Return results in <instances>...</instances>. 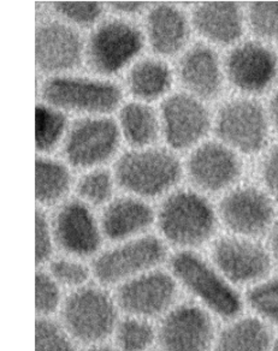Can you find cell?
Masks as SVG:
<instances>
[{
    "mask_svg": "<svg viewBox=\"0 0 278 351\" xmlns=\"http://www.w3.org/2000/svg\"><path fill=\"white\" fill-rule=\"evenodd\" d=\"M36 200L40 205L54 206L63 200L71 186V175L62 162L46 158L36 159Z\"/></svg>",
    "mask_w": 278,
    "mask_h": 351,
    "instance_id": "26",
    "label": "cell"
},
{
    "mask_svg": "<svg viewBox=\"0 0 278 351\" xmlns=\"http://www.w3.org/2000/svg\"><path fill=\"white\" fill-rule=\"evenodd\" d=\"M220 326L199 304L180 301L157 322V350L213 351Z\"/></svg>",
    "mask_w": 278,
    "mask_h": 351,
    "instance_id": "6",
    "label": "cell"
},
{
    "mask_svg": "<svg viewBox=\"0 0 278 351\" xmlns=\"http://www.w3.org/2000/svg\"><path fill=\"white\" fill-rule=\"evenodd\" d=\"M142 49L143 38L135 25L126 21H106L88 40V64L95 73L113 75L130 63Z\"/></svg>",
    "mask_w": 278,
    "mask_h": 351,
    "instance_id": "10",
    "label": "cell"
},
{
    "mask_svg": "<svg viewBox=\"0 0 278 351\" xmlns=\"http://www.w3.org/2000/svg\"><path fill=\"white\" fill-rule=\"evenodd\" d=\"M241 161L230 148L218 142H205L187 160L192 183L202 191L218 193L229 188L241 175Z\"/></svg>",
    "mask_w": 278,
    "mask_h": 351,
    "instance_id": "16",
    "label": "cell"
},
{
    "mask_svg": "<svg viewBox=\"0 0 278 351\" xmlns=\"http://www.w3.org/2000/svg\"><path fill=\"white\" fill-rule=\"evenodd\" d=\"M111 341L119 351H153L157 346V322L122 315Z\"/></svg>",
    "mask_w": 278,
    "mask_h": 351,
    "instance_id": "28",
    "label": "cell"
},
{
    "mask_svg": "<svg viewBox=\"0 0 278 351\" xmlns=\"http://www.w3.org/2000/svg\"><path fill=\"white\" fill-rule=\"evenodd\" d=\"M99 220L104 239L119 243L147 234L156 223L157 213L146 201L126 196L108 202Z\"/></svg>",
    "mask_w": 278,
    "mask_h": 351,
    "instance_id": "19",
    "label": "cell"
},
{
    "mask_svg": "<svg viewBox=\"0 0 278 351\" xmlns=\"http://www.w3.org/2000/svg\"><path fill=\"white\" fill-rule=\"evenodd\" d=\"M210 260L242 293L273 274L275 263L268 248L257 239L234 234H227L212 242Z\"/></svg>",
    "mask_w": 278,
    "mask_h": 351,
    "instance_id": "7",
    "label": "cell"
},
{
    "mask_svg": "<svg viewBox=\"0 0 278 351\" xmlns=\"http://www.w3.org/2000/svg\"><path fill=\"white\" fill-rule=\"evenodd\" d=\"M181 82L196 98L213 99L222 89L220 60L213 49L205 45H194L178 64Z\"/></svg>",
    "mask_w": 278,
    "mask_h": 351,
    "instance_id": "20",
    "label": "cell"
},
{
    "mask_svg": "<svg viewBox=\"0 0 278 351\" xmlns=\"http://www.w3.org/2000/svg\"><path fill=\"white\" fill-rule=\"evenodd\" d=\"M145 5L146 4L142 1H113V3H110L113 10L117 11L119 14H128V15L140 12L143 10Z\"/></svg>",
    "mask_w": 278,
    "mask_h": 351,
    "instance_id": "38",
    "label": "cell"
},
{
    "mask_svg": "<svg viewBox=\"0 0 278 351\" xmlns=\"http://www.w3.org/2000/svg\"><path fill=\"white\" fill-rule=\"evenodd\" d=\"M35 112L36 149L39 152L52 151L63 136L67 117L58 110L45 105H39Z\"/></svg>",
    "mask_w": 278,
    "mask_h": 351,
    "instance_id": "32",
    "label": "cell"
},
{
    "mask_svg": "<svg viewBox=\"0 0 278 351\" xmlns=\"http://www.w3.org/2000/svg\"><path fill=\"white\" fill-rule=\"evenodd\" d=\"M276 332L244 312L222 322L213 351H271Z\"/></svg>",
    "mask_w": 278,
    "mask_h": 351,
    "instance_id": "23",
    "label": "cell"
},
{
    "mask_svg": "<svg viewBox=\"0 0 278 351\" xmlns=\"http://www.w3.org/2000/svg\"><path fill=\"white\" fill-rule=\"evenodd\" d=\"M58 317H36L35 351H80Z\"/></svg>",
    "mask_w": 278,
    "mask_h": 351,
    "instance_id": "29",
    "label": "cell"
},
{
    "mask_svg": "<svg viewBox=\"0 0 278 351\" xmlns=\"http://www.w3.org/2000/svg\"><path fill=\"white\" fill-rule=\"evenodd\" d=\"M119 124L128 143L139 148L156 141L159 132L156 111L146 104L124 105L119 112Z\"/></svg>",
    "mask_w": 278,
    "mask_h": 351,
    "instance_id": "25",
    "label": "cell"
},
{
    "mask_svg": "<svg viewBox=\"0 0 278 351\" xmlns=\"http://www.w3.org/2000/svg\"><path fill=\"white\" fill-rule=\"evenodd\" d=\"M192 22L201 36L215 44H234L244 33L242 12L234 1L201 3L193 10Z\"/></svg>",
    "mask_w": 278,
    "mask_h": 351,
    "instance_id": "21",
    "label": "cell"
},
{
    "mask_svg": "<svg viewBox=\"0 0 278 351\" xmlns=\"http://www.w3.org/2000/svg\"><path fill=\"white\" fill-rule=\"evenodd\" d=\"M64 289L47 269H39L35 276V312L36 317H56L63 306Z\"/></svg>",
    "mask_w": 278,
    "mask_h": 351,
    "instance_id": "31",
    "label": "cell"
},
{
    "mask_svg": "<svg viewBox=\"0 0 278 351\" xmlns=\"http://www.w3.org/2000/svg\"><path fill=\"white\" fill-rule=\"evenodd\" d=\"M270 116H271L275 127L278 129V90L270 101Z\"/></svg>",
    "mask_w": 278,
    "mask_h": 351,
    "instance_id": "40",
    "label": "cell"
},
{
    "mask_svg": "<svg viewBox=\"0 0 278 351\" xmlns=\"http://www.w3.org/2000/svg\"><path fill=\"white\" fill-rule=\"evenodd\" d=\"M54 10L75 25H91L103 15V5L98 1H56Z\"/></svg>",
    "mask_w": 278,
    "mask_h": 351,
    "instance_id": "35",
    "label": "cell"
},
{
    "mask_svg": "<svg viewBox=\"0 0 278 351\" xmlns=\"http://www.w3.org/2000/svg\"><path fill=\"white\" fill-rule=\"evenodd\" d=\"M181 176L182 167L177 156L161 148L128 152L115 166L118 186L139 199L165 194L178 183Z\"/></svg>",
    "mask_w": 278,
    "mask_h": 351,
    "instance_id": "5",
    "label": "cell"
},
{
    "mask_svg": "<svg viewBox=\"0 0 278 351\" xmlns=\"http://www.w3.org/2000/svg\"><path fill=\"white\" fill-rule=\"evenodd\" d=\"M121 317L110 289L91 283L67 293L58 320L73 341L84 348L113 339Z\"/></svg>",
    "mask_w": 278,
    "mask_h": 351,
    "instance_id": "3",
    "label": "cell"
},
{
    "mask_svg": "<svg viewBox=\"0 0 278 351\" xmlns=\"http://www.w3.org/2000/svg\"><path fill=\"white\" fill-rule=\"evenodd\" d=\"M119 140V128L113 119L83 118L70 128L64 156L78 169L102 165L117 152Z\"/></svg>",
    "mask_w": 278,
    "mask_h": 351,
    "instance_id": "13",
    "label": "cell"
},
{
    "mask_svg": "<svg viewBox=\"0 0 278 351\" xmlns=\"http://www.w3.org/2000/svg\"><path fill=\"white\" fill-rule=\"evenodd\" d=\"M167 258L166 243L154 234L116 243L93 258V278L105 288L116 289L141 274L159 269Z\"/></svg>",
    "mask_w": 278,
    "mask_h": 351,
    "instance_id": "4",
    "label": "cell"
},
{
    "mask_svg": "<svg viewBox=\"0 0 278 351\" xmlns=\"http://www.w3.org/2000/svg\"><path fill=\"white\" fill-rule=\"evenodd\" d=\"M54 242L64 254L78 258L97 256L103 245L100 220L82 200L67 201L51 220Z\"/></svg>",
    "mask_w": 278,
    "mask_h": 351,
    "instance_id": "12",
    "label": "cell"
},
{
    "mask_svg": "<svg viewBox=\"0 0 278 351\" xmlns=\"http://www.w3.org/2000/svg\"><path fill=\"white\" fill-rule=\"evenodd\" d=\"M248 17L254 34L264 39L278 38V1H254Z\"/></svg>",
    "mask_w": 278,
    "mask_h": 351,
    "instance_id": "34",
    "label": "cell"
},
{
    "mask_svg": "<svg viewBox=\"0 0 278 351\" xmlns=\"http://www.w3.org/2000/svg\"><path fill=\"white\" fill-rule=\"evenodd\" d=\"M153 351H158V350H153Z\"/></svg>",
    "mask_w": 278,
    "mask_h": 351,
    "instance_id": "43",
    "label": "cell"
},
{
    "mask_svg": "<svg viewBox=\"0 0 278 351\" xmlns=\"http://www.w3.org/2000/svg\"><path fill=\"white\" fill-rule=\"evenodd\" d=\"M80 351H119L113 343H103L97 346H84Z\"/></svg>",
    "mask_w": 278,
    "mask_h": 351,
    "instance_id": "41",
    "label": "cell"
},
{
    "mask_svg": "<svg viewBox=\"0 0 278 351\" xmlns=\"http://www.w3.org/2000/svg\"><path fill=\"white\" fill-rule=\"evenodd\" d=\"M218 218L230 234L257 239L270 232L276 220L270 196L254 186L231 191L218 206Z\"/></svg>",
    "mask_w": 278,
    "mask_h": 351,
    "instance_id": "11",
    "label": "cell"
},
{
    "mask_svg": "<svg viewBox=\"0 0 278 351\" xmlns=\"http://www.w3.org/2000/svg\"><path fill=\"white\" fill-rule=\"evenodd\" d=\"M169 267L181 291L220 324L244 313V293L230 283L211 260L193 250H180L169 258Z\"/></svg>",
    "mask_w": 278,
    "mask_h": 351,
    "instance_id": "1",
    "label": "cell"
},
{
    "mask_svg": "<svg viewBox=\"0 0 278 351\" xmlns=\"http://www.w3.org/2000/svg\"><path fill=\"white\" fill-rule=\"evenodd\" d=\"M41 97L52 108L99 114L118 108L122 90L108 81L59 76L43 84Z\"/></svg>",
    "mask_w": 278,
    "mask_h": 351,
    "instance_id": "9",
    "label": "cell"
},
{
    "mask_svg": "<svg viewBox=\"0 0 278 351\" xmlns=\"http://www.w3.org/2000/svg\"><path fill=\"white\" fill-rule=\"evenodd\" d=\"M218 223V212L210 201L193 191H174L157 212L161 239L177 252L204 247L215 237Z\"/></svg>",
    "mask_w": 278,
    "mask_h": 351,
    "instance_id": "2",
    "label": "cell"
},
{
    "mask_svg": "<svg viewBox=\"0 0 278 351\" xmlns=\"http://www.w3.org/2000/svg\"><path fill=\"white\" fill-rule=\"evenodd\" d=\"M271 351H278V331L276 332V336H275V341H273Z\"/></svg>",
    "mask_w": 278,
    "mask_h": 351,
    "instance_id": "42",
    "label": "cell"
},
{
    "mask_svg": "<svg viewBox=\"0 0 278 351\" xmlns=\"http://www.w3.org/2000/svg\"><path fill=\"white\" fill-rule=\"evenodd\" d=\"M76 189L84 204L106 206L113 201V177L106 170L91 171L80 178Z\"/></svg>",
    "mask_w": 278,
    "mask_h": 351,
    "instance_id": "33",
    "label": "cell"
},
{
    "mask_svg": "<svg viewBox=\"0 0 278 351\" xmlns=\"http://www.w3.org/2000/svg\"><path fill=\"white\" fill-rule=\"evenodd\" d=\"M216 132L228 146L244 154L258 153L268 138L263 108L246 99L224 104L216 118Z\"/></svg>",
    "mask_w": 278,
    "mask_h": 351,
    "instance_id": "14",
    "label": "cell"
},
{
    "mask_svg": "<svg viewBox=\"0 0 278 351\" xmlns=\"http://www.w3.org/2000/svg\"><path fill=\"white\" fill-rule=\"evenodd\" d=\"M146 32L153 51L170 57L183 49L189 35V25L183 11L174 5L159 4L147 15Z\"/></svg>",
    "mask_w": 278,
    "mask_h": 351,
    "instance_id": "22",
    "label": "cell"
},
{
    "mask_svg": "<svg viewBox=\"0 0 278 351\" xmlns=\"http://www.w3.org/2000/svg\"><path fill=\"white\" fill-rule=\"evenodd\" d=\"M164 136L176 151L196 145L210 129V113L196 97L177 93L161 105Z\"/></svg>",
    "mask_w": 278,
    "mask_h": 351,
    "instance_id": "15",
    "label": "cell"
},
{
    "mask_svg": "<svg viewBox=\"0 0 278 351\" xmlns=\"http://www.w3.org/2000/svg\"><path fill=\"white\" fill-rule=\"evenodd\" d=\"M268 250L273 261L278 263V217L268 232Z\"/></svg>",
    "mask_w": 278,
    "mask_h": 351,
    "instance_id": "39",
    "label": "cell"
},
{
    "mask_svg": "<svg viewBox=\"0 0 278 351\" xmlns=\"http://www.w3.org/2000/svg\"><path fill=\"white\" fill-rule=\"evenodd\" d=\"M52 278L68 293L83 288L91 284L93 278L92 267L81 261V258L73 256H63V258H52L47 267Z\"/></svg>",
    "mask_w": 278,
    "mask_h": 351,
    "instance_id": "30",
    "label": "cell"
},
{
    "mask_svg": "<svg viewBox=\"0 0 278 351\" xmlns=\"http://www.w3.org/2000/svg\"><path fill=\"white\" fill-rule=\"evenodd\" d=\"M35 236H36V263L44 266L54 258V236L52 224L43 208H38L35 213Z\"/></svg>",
    "mask_w": 278,
    "mask_h": 351,
    "instance_id": "36",
    "label": "cell"
},
{
    "mask_svg": "<svg viewBox=\"0 0 278 351\" xmlns=\"http://www.w3.org/2000/svg\"><path fill=\"white\" fill-rule=\"evenodd\" d=\"M244 312L278 331V274H270L244 291Z\"/></svg>",
    "mask_w": 278,
    "mask_h": 351,
    "instance_id": "27",
    "label": "cell"
},
{
    "mask_svg": "<svg viewBox=\"0 0 278 351\" xmlns=\"http://www.w3.org/2000/svg\"><path fill=\"white\" fill-rule=\"evenodd\" d=\"M262 175L268 193L278 201V145L273 147L265 158Z\"/></svg>",
    "mask_w": 278,
    "mask_h": 351,
    "instance_id": "37",
    "label": "cell"
},
{
    "mask_svg": "<svg viewBox=\"0 0 278 351\" xmlns=\"http://www.w3.org/2000/svg\"><path fill=\"white\" fill-rule=\"evenodd\" d=\"M230 82L247 93H260L277 73V59L271 49L258 43L240 45L227 58Z\"/></svg>",
    "mask_w": 278,
    "mask_h": 351,
    "instance_id": "17",
    "label": "cell"
},
{
    "mask_svg": "<svg viewBox=\"0 0 278 351\" xmlns=\"http://www.w3.org/2000/svg\"><path fill=\"white\" fill-rule=\"evenodd\" d=\"M83 44L76 30L60 22H46L36 30V64L44 73L76 68L82 59Z\"/></svg>",
    "mask_w": 278,
    "mask_h": 351,
    "instance_id": "18",
    "label": "cell"
},
{
    "mask_svg": "<svg viewBox=\"0 0 278 351\" xmlns=\"http://www.w3.org/2000/svg\"><path fill=\"white\" fill-rule=\"evenodd\" d=\"M181 289L170 271L157 269L113 290L122 315L159 322L180 302Z\"/></svg>",
    "mask_w": 278,
    "mask_h": 351,
    "instance_id": "8",
    "label": "cell"
},
{
    "mask_svg": "<svg viewBox=\"0 0 278 351\" xmlns=\"http://www.w3.org/2000/svg\"><path fill=\"white\" fill-rule=\"evenodd\" d=\"M171 70L158 59H142L130 69L127 84L129 92L137 99L152 101L161 98L170 89Z\"/></svg>",
    "mask_w": 278,
    "mask_h": 351,
    "instance_id": "24",
    "label": "cell"
}]
</instances>
